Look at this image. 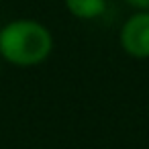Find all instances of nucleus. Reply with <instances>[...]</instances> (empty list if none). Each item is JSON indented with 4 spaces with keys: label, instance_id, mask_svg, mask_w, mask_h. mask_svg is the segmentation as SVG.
Masks as SVG:
<instances>
[{
    "label": "nucleus",
    "instance_id": "nucleus-2",
    "mask_svg": "<svg viewBox=\"0 0 149 149\" xmlns=\"http://www.w3.org/2000/svg\"><path fill=\"white\" fill-rule=\"evenodd\" d=\"M120 47L137 59L149 57V10H139L120 27Z\"/></svg>",
    "mask_w": 149,
    "mask_h": 149
},
{
    "label": "nucleus",
    "instance_id": "nucleus-3",
    "mask_svg": "<svg viewBox=\"0 0 149 149\" xmlns=\"http://www.w3.org/2000/svg\"><path fill=\"white\" fill-rule=\"evenodd\" d=\"M65 6L74 17L90 21V19H98L104 13L106 0H65Z\"/></svg>",
    "mask_w": 149,
    "mask_h": 149
},
{
    "label": "nucleus",
    "instance_id": "nucleus-5",
    "mask_svg": "<svg viewBox=\"0 0 149 149\" xmlns=\"http://www.w3.org/2000/svg\"><path fill=\"white\" fill-rule=\"evenodd\" d=\"M0 61H2V57H0ZM0 70H2V63H0Z\"/></svg>",
    "mask_w": 149,
    "mask_h": 149
},
{
    "label": "nucleus",
    "instance_id": "nucleus-4",
    "mask_svg": "<svg viewBox=\"0 0 149 149\" xmlns=\"http://www.w3.org/2000/svg\"><path fill=\"white\" fill-rule=\"evenodd\" d=\"M125 2L133 8H139V10H149V0H125Z\"/></svg>",
    "mask_w": 149,
    "mask_h": 149
},
{
    "label": "nucleus",
    "instance_id": "nucleus-1",
    "mask_svg": "<svg viewBox=\"0 0 149 149\" xmlns=\"http://www.w3.org/2000/svg\"><path fill=\"white\" fill-rule=\"evenodd\" d=\"M53 37L47 27L31 19L10 21L0 29V57L19 68H31L49 57Z\"/></svg>",
    "mask_w": 149,
    "mask_h": 149
}]
</instances>
